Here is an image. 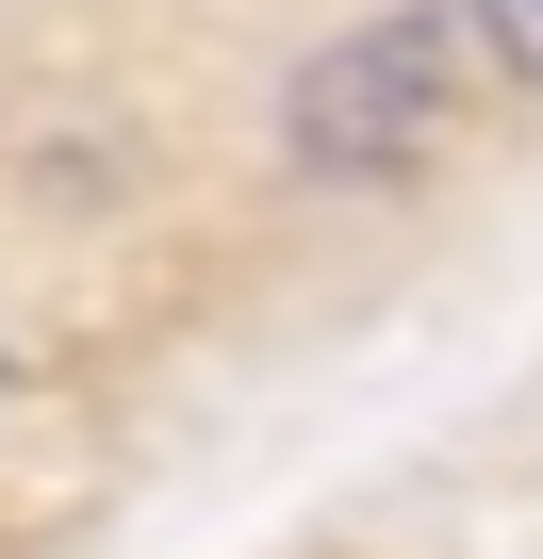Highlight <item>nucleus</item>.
<instances>
[{"label": "nucleus", "instance_id": "obj_1", "mask_svg": "<svg viewBox=\"0 0 543 559\" xmlns=\"http://www.w3.org/2000/svg\"><path fill=\"white\" fill-rule=\"evenodd\" d=\"M461 116V17H363L281 83V165L297 181H412Z\"/></svg>", "mask_w": 543, "mask_h": 559}, {"label": "nucleus", "instance_id": "obj_2", "mask_svg": "<svg viewBox=\"0 0 543 559\" xmlns=\"http://www.w3.org/2000/svg\"><path fill=\"white\" fill-rule=\"evenodd\" d=\"M477 50H494L510 83H543V0H477Z\"/></svg>", "mask_w": 543, "mask_h": 559}]
</instances>
